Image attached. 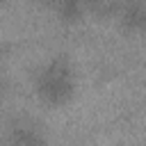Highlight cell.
<instances>
[{"label":"cell","instance_id":"6da1fadb","mask_svg":"<svg viewBox=\"0 0 146 146\" xmlns=\"http://www.w3.org/2000/svg\"><path fill=\"white\" fill-rule=\"evenodd\" d=\"M34 91L48 105L68 103L75 91V78H73L71 62L66 57H55L52 62H48L34 78Z\"/></svg>","mask_w":146,"mask_h":146},{"label":"cell","instance_id":"7a4b0ae2","mask_svg":"<svg viewBox=\"0 0 146 146\" xmlns=\"http://www.w3.org/2000/svg\"><path fill=\"white\" fill-rule=\"evenodd\" d=\"M11 146H43V132L32 119H16L11 123Z\"/></svg>","mask_w":146,"mask_h":146},{"label":"cell","instance_id":"3957f363","mask_svg":"<svg viewBox=\"0 0 146 146\" xmlns=\"http://www.w3.org/2000/svg\"><path fill=\"white\" fill-rule=\"evenodd\" d=\"M116 16H119L121 25L128 32H141V30H146V7L139 0H125L123 5H119Z\"/></svg>","mask_w":146,"mask_h":146},{"label":"cell","instance_id":"277c9868","mask_svg":"<svg viewBox=\"0 0 146 146\" xmlns=\"http://www.w3.org/2000/svg\"><path fill=\"white\" fill-rule=\"evenodd\" d=\"M48 5L57 11V16L66 23H73L82 16V9H84V2L82 0H48Z\"/></svg>","mask_w":146,"mask_h":146},{"label":"cell","instance_id":"5b68a950","mask_svg":"<svg viewBox=\"0 0 146 146\" xmlns=\"http://www.w3.org/2000/svg\"><path fill=\"white\" fill-rule=\"evenodd\" d=\"M0 94H2V80H0Z\"/></svg>","mask_w":146,"mask_h":146},{"label":"cell","instance_id":"8992f818","mask_svg":"<svg viewBox=\"0 0 146 146\" xmlns=\"http://www.w3.org/2000/svg\"><path fill=\"white\" fill-rule=\"evenodd\" d=\"M0 2H5V0H0Z\"/></svg>","mask_w":146,"mask_h":146}]
</instances>
